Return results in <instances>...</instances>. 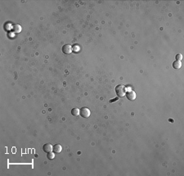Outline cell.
Instances as JSON below:
<instances>
[{
	"label": "cell",
	"instance_id": "6da1fadb",
	"mask_svg": "<svg viewBox=\"0 0 184 176\" xmlns=\"http://www.w3.org/2000/svg\"><path fill=\"white\" fill-rule=\"evenodd\" d=\"M115 92H116V94L118 97H125L126 94V88L125 85H117L115 88Z\"/></svg>",
	"mask_w": 184,
	"mask_h": 176
},
{
	"label": "cell",
	"instance_id": "7a4b0ae2",
	"mask_svg": "<svg viewBox=\"0 0 184 176\" xmlns=\"http://www.w3.org/2000/svg\"><path fill=\"white\" fill-rule=\"evenodd\" d=\"M91 115V111H90L89 108L88 107H82L80 109V115L83 118H89Z\"/></svg>",
	"mask_w": 184,
	"mask_h": 176
},
{
	"label": "cell",
	"instance_id": "3957f363",
	"mask_svg": "<svg viewBox=\"0 0 184 176\" xmlns=\"http://www.w3.org/2000/svg\"><path fill=\"white\" fill-rule=\"evenodd\" d=\"M62 52L65 54H71L73 52V48L71 44H65L62 47Z\"/></svg>",
	"mask_w": 184,
	"mask_h": 176
},
{
	"label": "cell",
	"instance_id": "277c9868",
	"mask_svg": "<svg viewBox=\"0 0 184 176\" xmlns=\"http://www.w3.org/2000/svg\"><path fill=\"white\" fill-rule=\"evenodd\" d=\"M125 95L127 97V98L130 100V101H133V100L136 99V93L133 90H132V89L128 91Z\"/></svg>",
	"mask_w": 184,
	"mask_h": 176
},
{
	"label": "cell",
	"instance_id": "5b68a950",
	"mask_svg": "<svg viewBox=\"0 0 184 176\" xmlns=\"http://www.w3.org/2000/svg\"><path fill=\"white\" fill-rule=\"evenodd\" d=\"M43 150L44 152L49 153V152H51L53 151V146L52 145L51 143H46V144L43 145Z\"/></svg>",
	"mask_w": 184,
	"mask_h": 176
},
{
	"label": "cell",
	"instance_id": "8992f818",
	"mask_svg": "<svg viewBox=\"0 0 184 176\" xmlns=\"http://www.w3.org/2000/svg\"><path fill=\"white\" fill-rule=\"evenodd\" d=\"M12 30L15 33L19 34V33H21V30H22V27H21V25H19V24H15L12 27Z\"/></svg>",
	"mask_w": 184,
	"mask_h": 176
},
{
	"label": "cell",
	"instance_id": "52a82bcc",
	"mask_svg": "<svg viewBox=\"0 0 184 176\" xmlns=\"http://www.w3.org/2000/svg\"><path fill=\"white\" fill-rule=\"evenodd\" d=\"M62 151V147L60 144H56L53 146V152H55L56 154H58L60 152H61Z\"/></svg>",
	"mask_w": 184,
	"mask_h": 176
},
{
	"label": "cell",
	"instance_id": "ba28073f",
	"mask_svg": "<svg viewBox=\"0 0 184 176\" xmlns=\"http://www.w3.org/2000/svg\"><path fill=\"white\" fill-rule=\"evenodd\" d=\"M173 67L176 70H179L182 67V62L181 61H175L173 63Z\"/></svg>",
	"mask_w": 184,
	"mask_h": 176
},
{
	"label": "cell",
	"instance_id": "9c48e42d",
	"mask_svg": "<svg viewBox=\"0 0 184 176\" xmlns=\"http://www.w3.org/2000/svg\"><path fill=\"white\" fill-rule=\"evenodd\" d=\"M71 114L74 115V116H78V115H80V110H79V108H77V107H75V108H73L71 111Z\"/></svg>",
	"mask_w": 184,
	"mask_h": 176
},
{
	"label": "cell",
	"instance_id": "30bf717a",
	"mask_svg": "<svg viewBox=\"0 0 184 176\" xmlns=\"http://www.w3.org/2000/svg\"><path fill=\"white\" fill-rule=\"evenodd\" d=\"M55 152H51L47 153V158H48L49 160H53L54 158H55Z\"/></svg>",
	"mask_w": 184,
	"mask_h": 176
},
{
	"label": "cell",
	"instance_id": "8fae6325",
	"mask_svg": "<svg viewBox=\"0 0 184 176\" xmlns=\"http://www.w3.org/2000/svg\"><path fill=\"white\" fill-rule=\"evenodd\" d=\"M182 58H183V55L182 54H177L176 55V59H177V61H181Z\"/></svg>",
	"mask_w": 184,
	"mask_h": 176
}]
</instances>
